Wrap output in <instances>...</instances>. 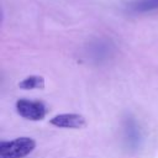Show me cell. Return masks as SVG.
<instances>
[{
	"label": "cell",
	"mask_w": 158,
	"mask_h": 158,
	"mask_svg": "<svg viewBox=\"0 0 158 158\" xmlns=\"http://www.w3.org/2000/svg\"><path fill=\"white\" fill-rule=\"evenodd\" d=\"M19 86L25 90L30 89H43L44 88V78L40 75H30L19 83Z\"/></svg>",
	"instance_id": "5"
},
{
	"label": "cell",
	"mask_w": 158,
	"mask_h": 158,
	"mask_svg": "<svg viewBox=\"0 0 158 158\" xmlns=\"http://www.w3.org/2000/svg\"><path fill=\"white\" fill-rule=\"evenodd\" d=\"M36 142L30 137H20L14 141L0 142V158H22L30 154Z\"/></svg>",
	"instance_id": "1"
},
{
	"label": "cell",
	"mask_w": 158,
	"mask_h": 158,
	"mask_svg": "<svg viewBox=\"0 0 158 158\" xmlns=\"http://www.w3.org/2000/svg\"><path fill=\"white\" fill-rule=\"evenodd\" d=\"M16 111L23 118L40 121L46 116L47 107L42 101H31L26 99H20L16 101Z\"/></svg>",
	"instance_id": "2"
},
{
	"label": "cell",
	"mask_w": 158,
	"mask_h": 158,
	"mask_svg": "<svg viewBox=\"0 0 158 158\" xmlns=\"http://www.w3.org/2000/svg\"><path fill=\"white\" fill-rule=\"evenodd\" d=\"M51 123L59 128H81L86 121L84 116L78 114H60L51 118Z\"/></svg>",
	"instance_id": "3"
},
{
	"label": "cell",
	"mask_w": 158,
	"mask_h": 158,
	"mask_svg": "<svg viewBox=\"0 0 158 158\" xmlns=\"http://www.w3.org/2000/svg\"><path fill=\"white\" fill-rule=\"evenodd\" d=\"M123 133H125V141L127 147H130L131 149H137L141 147V142H142L141 131L132 117H127L125 120Z\"/></svg>",
	"instance_id": "4"
},
{
	"label": "cell",
	"mask_w": 158,
	"mask_h": 158,
	"mask_svg": "<svg viewBox=\"0 0 158 158\" xmlns=\"http://www.w3.org/2000/svg\"><path fill=\"white\" fill-rule=\"evenodd\" d=\"M130 7L135 12H147L158 9V0H137L132 2Z\"/></svg>",
	"instance_id": "6"
}]
</instances>
